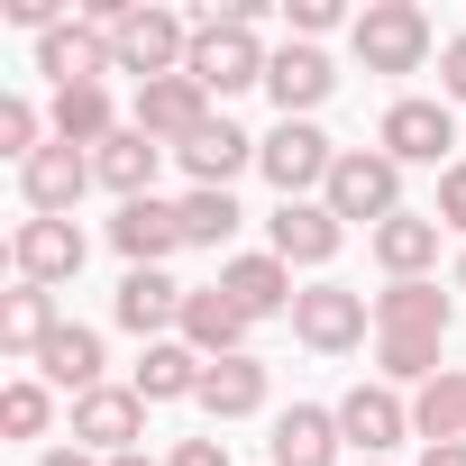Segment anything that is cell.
Segmentation results:
<instances>
[{
    "label": "cell",
    "mask_w": 466,
    "mask_h": 466,
    "mask_svg": "<svg viewBox=\"0 0 466 466\" xmlns=\"http://www.w3.org/2000/svg\"><path fill=\"white\" fill-rule=\"evenodd\" d=\"M10 266H19V284H74L83 275V228L74 219H19L10 228Z\"/></svg>",
    "instance_id": "cell-9"
},
{
    "label": "cell",
    "mask_w": 466,
    "mask_h": 466,
    "mask_svg": "<svg viewBox=\"0 0 466 466\" xmlns=\"http://www.w3.org/2000/svg\"><path fill=\"white\" fill-rule=\"evenodd\" d=\"M293 28H302V37H320V28H339V0H293Z\"/></svg>",
    "instance_id": "cell-38"
},
{
    "label": "cell",
    "mask_w": 466,
    "mask_h": 466,
    "mask_svg": "<svg viewBox=\"0 0 466 466\" xmlns=\"http://www.w3.org/2000/svg\"><path fill=\"white\" fill-rule=\"evenodd\" d=\"M37 366H46V384H65L74 402L83 393H101V329H83V320H65L46 348H37Z\"/></svg>",
    "instance_id": "cell-27"
},
{
    "label": "cell",
    "mask_w": 466,
    "mask_h": 466,
    "mask_svg": "<svg viewBox=\"0 0 466 466\" xmlns=\"http://www.w3.org/2000/svg\"><path fill=\"white\" fill-rule=\"evenodd\" d=\"M348 37H357L366 74H420L430 65V19L411 10V0H366V10L348 19Z\"/></svg>",
    "instance_id": "cell-2"
},
{
    "label": "cell",
    "mask_w": 466,
    "mask_h": 466,
    "mask_svg": "<svg viewBox=\"0 0 466 466\" xmlns=\"http://www.w3.org/2000/svg\"><path fill=\"white\" fill-rule=\"evenodd\" d=\"M411 439H420V448L466 439V375H439V384H420V393H411Z\"/></svg>",
    "instance_id": "cell-30"
},
{
    "label": "cell",
    "mask_w": 466,
    "mask_h": 466,
    "mask_svg": "<svg viewBox=\"0 0 466 466\" xmlns=\"http://www.w3.org/2000/svg\"><path fill=\"white\" fill-rule=\"evenodd\" d=\"M56 329H65V320H56V293H46V284L0 293V348H10V357H37Z\"/></svg>",
    "instance_id": "cell-28"
},
{
    "label": "cell",
    "mask_w": 466,
    "mask_h": 466,
    "mask_svg": "<svg viewBox=\"0 0 466 466\" xmlns=\"http://www.w3.org/2000/svg\"><path fill=\"white\" fill-rule=\"evenodd\" d=\"M257 19H266V0H228V10H210V19H192V56H183V74L210 92V101H228V92H248V83H266V46H257Z\"/></svg>",
    "instance_id": "cell-1"
},
{
    "label": "cell",
    "mask_w": 466,
    "mask_h": 466,
    "mask_svg": "<svg viewBox=\"0 0 466 466\" xmlns=\"http://www.w3.org/2000/svg\"><path fill=\"white\" fill-rule=\"evenodd\" d=\"M329 83H339V74H329V56H320V46H284V56L266 65V92H275V110H284V119H311V110L329 101Z\"/></svg>",
    "instance_id": "cell-21"
},
{
    "label": "cell",
    "mask_w": 466,
    "mask_h": 466,
    "mask_svg": "<svg viewBox=\"0 0 466 466\" xmlns=\"http://www.w3.org/2000/svg\"><path fill=\"white\" fill-rule=\"evenodd\" d=\"M110 248L128 257V266H165L174 248H183V219L147 192V201H119V219H110Z\"/></svg>",
    "instance_id": "cell-19"
},
{
    "label": "cell",
    "mask_w": 466,
    "mask_h": 466,
    "mask_svg": "<svg viewBox=\"0 0 466 466\" xmlns=\"http://www.w3.org/2000/svg\"><path fill=\"white\" fill-rule=\"evenodd\" d=\"M56 147H110L119 137V119H110V92L101 83H83V92H56Z\"/></svg>",
    "instance_id": "cell-29"
},
{
    "label": "cell",
    "mask_w": 466,
    "mask_h": 466,
    "mask_svg": "<svg viewBox=\"0 0 466 466\" xmlns=\"http://www.w3.org/2000/svg\"><path fill=\"white\" fill-rule=\"evenodd\" d=\"M201 366H210V357H192L183 339H156V348L137 357L128 393H137V402H192V393H201Z\"/></svg>",
    "instance_id": "cell-25"
},
{
    "label": "cell",
    "mask_w": 466,
    "mask_h": 466,
    "mask_svg": "<svg viewBox=\"0 0 466 466\" xmlns=\"http://www.w3.org/2000/svg\"><path fill=\"white\" fill-rule=\"evenodd\" d=\"M439 348H448V339H375L384 384H439V375H448V366H439Z\"/></svg>",
    "instance_id": "cell-32"
},
{
    "label": "cell",
    "mask_w": 466,
    "mask_h": 466,
    "mask_svg": "<svg viewBox=\"0 0 466 466\" xmlns=\"http://www.w3.org/2000/svg\"><path fill=\"white\" fill-rule=\"evenodd\" d=\"M448 147H457L448 101H393V110H384V156H393V165H439V174H448Z\"/></svg>",
    "instance_id": "cell-11"
},
{
    "label": "cell",
    "mask_w": 466,
    "mask_h": 466,
    "mask_svg": "<svg viewBox=\"0 0 466 466\" xmlns=\"http://www.w3.org/2000/svg\"><path fill=\"white\" fill-rule=\"evenodd\" d=\"M165 466H228V448H219V439H174Z\"/></svg>",
    "instance_id": "cell-37"
},
{
    "label": "cell",
    "mask_w": 466,
    "mask_h": 466,
    "mask_svg": "<svg viewBox=\"0 0 466 466\" xmlns=\"http://www.w3.org/2000/svg\"><path fill=\"white\" fill-rule=\"evenodd\" d=\"M375 339H448V293L439 284H384L375 293Z\"/></svg>",
    "instance_id": "cell-22"
},
{
    "label": "cell",
    "mask_w": 466,
    "mask_h": 466,
    "mask_svg": "<svg viewBox=\"0 0 466 466\" xmlns=\"http://www.w3.org/2000/svg\"><path fill=\"white\" fill-rule=\"evenodd\" d=\"M83 183H92V156H83V147H37V156L19 165V192H28L37 219H74Z\"/></svg>",
    "instance_id": "cell-14"
},
{
    "label": "cell",
    "mask_w": 466,
    "mask_h": 466,
    "mask_svg": "<svg viewBox=\"0 0 466 466\" xmlns=\"http://www.w3.org/2000/svg\"><path fill=\"white\" fill-rule=\"evenodd\" d=\"M339 219H366V228H384L393 210H402V165L384 156V147H339V165H329V192H320Z\"/></svg>",
    "instance_id": "cell-3"
},
{
    "label": "cell",
    "mask_w": 466,
    "mask_h": 466,
    "mask_svg": "<svg viewBox=\"0 0 466 466\" xmlns=\"http://www.w3.org/2000/svg\"><path fill=\"white\" fill-rule=\"evenodd\" d=\"M156 165H165V147L137 137V128H119L110 147H92V183H110L119 201H147L156 192Z\"/></svg>",
    "instance_id": "cell-24"
},
{
    "label": "cell",
    "mask_w": 466,
    "mask_h": 466,
    "mask_svg": "<svg viewBox=\"0 0 466 466\" xmlns=\"http://www.w3.org/2000/svg\"><path fill=\"white\" fill-rule=\"evenodd\" d=\"M37 466H110V457H92V448H46Z\"/></svg>",
    "instance_id": "cell-39"
},
{
    "label": "cell",
    "mask_w": 466,
    "mask_h": 466,
    "mask_svg": "<svg viewBox=\"0 0 466 466\" xmlns=\"http://www.w3.org/2000/svg\"><path fill=\"white\" fill-rule=\"evenodd\" d=\"M137 137H156V147H192L201 128H210V92L192 83V74H165V83H137V119H128Z\"/></svg>",
    "instance_id": "cell-6"
},
{
    "label": "cell",
    "mask_w": 466,
    "mask_h": 466,
    "mask_svg": "<svg viewBox=\"0 0 466 466\" xmlns=\"http://www.w3.org/2000/svg\"><path fill=\"white\" fill-rule=\"evenodd\" d=\"M257 165H266V183H275L284 201H311V192H329V165H339V147H329L311 119H284L275 137H257Z\"/></svg>",
    "instance_id": "cell-5"
},
{
    "label": "cell",
    "mask_w": 466,
    "mask_h": 466,
    "mask_svg": "<svg viewBox=\"0 0 466 466\" xmlns=\"http://www.w3.org/2000/svg\"><path fill=\"white\" fill-rule=\"evenodd\" d=\"M110 466H147V457H110Z\"/></svg>",
    "instance_id": "cell-41"
},
{
    "label": "cell",
    "mask_w": 466,
    "mask_h": 466,
    "mask_svg": "<svg viewBox=\"0 0 466 466\" xmlns=\"http://www.w3.org/2000/svg\"><path fill=\"white\" fill-rule=\"evenodd\" d=\"M0 156H19V165L37 156V110L28 101H0Z\"/></svg>",
    "instance_id": "cell-34"
},
{
    "label": "cell",
    "mask_w": 466,
    "mask_h": 466,
    "mask_svg": "<svg viewBox=\"0 0 466 466\" xmlns=\"http://www.w3.org/2000/svg\"><path fill=\"white\" fill-rule=\"evenodd\" d=\"M375 266H384L393 284H430V266H439V219L393 210V219L375 228Z\"/></svg>",
    "instance_id": "cell-20"
},
{
    "label": "cell",
    "mask_w": 466,
    "mask_h": 466,
    "mask_svg": "<svg viewBox=\"0 0 466 466\" xmlns=\"http://www.w3.org/2000/svg\"><path fill=\"white\" fill-rule=\"evenodd\" d=\"M439 228H457V238H466V165L439 174Z\"/></svg>",
    "instance_id": "cell-35"
},
{
    "label": "cell",
    "mask_w": 466,
    "mask_h": 466,
    "mask_svg": "<svg viewBox=\"0 0 466 466\" xmlns=\"http://www.w3.org/2000/svg\"><path fill=\"white\" fill-rule=\"evenodd\" d=\"M219 293L238 302L248 320H275V311L302 302V293H293V266H284L275 248H266V257H228V266H219Z\"/></svg>",
    "instance_id": "cell-17"
},
{
    "label": "cell",
    "mask_w": 466,
    "mask_h": 466,
    "mask_svg": "<svg viewBox=\"0 0 466 466\" xmlns=\"http://www.w3.org/2000/svg\"><path fill=\"white\" fill-rule=\"evenodd\" d=\"M46 420H56V402H46V384H10V393H0V430H10V439H46Z\"/></svg>",
    "instance_id": "cell-33"
},
{
    "label": "cell",
    "mask_w": 466,
    "mask_h": 466,
    "mask_svg": "<svg viewBox=\"0 0 466 466\" xmlns=\"http://www.w3.org/2000/svg\"><path fill=\"white\" fill-rule=\"evenodd\" d=\"M183 302H192V293H183V284H174L165 266H128V275H119V302H110V311H119V329H137V339L156 348L165 329H183Z\"/></svg>",
    "instance_id": "cell-12"
},
{
    "label": "cell",
    "mask_w": 466,
    "mask_h": 466,
    "mask_svg": "<svg viewBox=\"0 0 466 466\" xmlns=\"http://www.w3.org/2000/svg\"><path fill=\"white\" fill-rule=\"evenodd\" d=\"M210 420H248V411H266V366L257 357H219V366H201V393H192Z\"/></svg>",
    "instance_id": "cell-26"
},
{
    "label": "cell",
    "mask_w": 466,
    "mask_h": 466,
    "mask_svg": "<svg viewBox=\"0 0 466 466\" xmlns=\"http://www.w3.org/2000/svg\"><path fill=\"white\" fill-rule=\"evenodd\" d=\"M37 74H56V92H83V83L119 74V56H110V37H101L92 19H65V28L37 37Z\"/></svg>",
    "instance_id": "cell-10"
},
{
    "label": "cell",
    "mask_w": 466,
    "mask_h": 466,
    "mask_svg": "<svg viewBox=\"0 0 466 466\" xmlns=\"http://www.w3.org/2000/svg\"><path fill=\"white\" fill-rule=\"evenodd\" d=\"M174 219H183V248H228L248 210L228 201V192H183V201H174Z\"/></svg>",
    "instance_id": "cell-31"
},
{
    "label": "cell",
    "mask_w": 466,
    "mask_h": 466,
    "mask_svg": "<svg viewBox=\"0 0 466 466\" xmlns=\"http://www.w3.org/2000/svg\"><path fill=\"white\" fill-rule=\"evenodd\" d=\"M293 339L320 348V357L366 348V293H348V284H311V293L293 302Z\"/></svg>",
    "instance_id": "cell-7"
},
{
    "label": "cell",
    "mask_w": 466,
    "mask_h": 466,
    "mask_svg": "<svg viewBox=\"0 0 466 466\" xmlns=\"http://www.w3.org/2000/svg\"><path fill=\"white\" fill-rule=\"evenodd\" d=\"M266 238H275V257H284V266H329V257H339V238H348V219H339L329 201H284V210L266 219Z\"/></svg>",
    "instance_id": "cell-15"
},
{
    "label": "cell",
    "mask_w": 466,
    "mask_h": 466,
    "mask_svg": "<svg viewBox=\"0 0 466 466\" xmlns=\"http://www.w3.org/2000/svg\"><path fill=\"white\" fill-rule=\"evenodd\" d=\"M266 448H275V466H339V448H348V439H339V411L293 402V411L275 420V439H266Z\"/></svg>",
    "instance_id": "cell-23"
},
{
    "label": "cell",
    "mask_w": 466,
    "mask_h": 466,
    "mask_svg": "<svg viewBox=\"0 0 466 466\" xmlns=\"http://www.w3.org/2000/svg\"><path fill=\"white\" fill-rule=\"evenodd\" d=\"M174 156H183L192 192H228V183L257 165V137H248V128H228V119H210V128H201L192 147H174Z\"/></svg>",
    "instance_id": "cell-18"
},
{
    "label": "cell",
    "mask_w": 466,
    "mask_h": 466,
    "mask_svg": "<svg viewBox=\"0 0 466 466\" xmlns=\"http://www.w3.org/2000/svg\"><path fill=\"white\" fill-rule=\"evenodd\" d=\"M339 439H348L357 457H384V448L411 439V402H402L393 384H357V393L339 402Z\"/></svg>",
    "instance_id": "cell-13"
},
{
    "label": "cell",
    "mask_w": 466,
    "mask_h": 466,
    "mask_svg": "<svg viewBox=\"0 0 466 466\" xmlns=\"http://www.w3.org/2000/svg\"><path fill=\"white\" fill-rule=\"evenodd\" d=\"M439 92H448V101H466V37H448V46H439Z\"/></svg>",
    "instance_id": "cell-36"
},
{
    "label": "cell",
    "mask_w": 466,
    "mask_h": 466,
    "mask_svg": "<svg viewBox=\"0 0 466 466\" xmlns=\"http://www.w3.org/2000/svg\"><path fill=\"white\" fill-rule=\"evenodd\" d=\"M248 329H257V320L228 302L219 284H201V293L183 302V348H192V357H210V366H219V357H248Z\"/></svg>",
    "instance_id": "cell-16"
},
{
    "label": "cell",
    "mask_w": 466,
    "mask_h": 466,
    "mask_svg": "<svg viewBox=\"0 0 466 466\" xmlns=\"http://www.w3.org/2000/svg\"><path fill=\"white\" fill-rule=\"evenodd\" d=\"M357 466H384V457H357Z\"/></svg>",
    "instance_id": "cell-43"
},
{
    "label": "cell",
    "mask_w": 466,
    "mask_h": 466,
    "mask_svg": "<svg viewBox=\"0 0 466 466\" xmlns=\"http://www.w3.org/2000/svg\"><path fill=\"white\" fill-rule=\"evenodd\" d=\"M110 56H119V74L165 83V74H183V56H192V19H174V10H156V0H137V10L119 19V37H110Z\"/></svg>",
    "instance_id": "cell-4"
},
{
    "label": "cell",
    "mask_w": 466,
    "mask_h": 466,
    "mask_svg": "<svg viewBox=\"0 0 466 466\" xmlns=\"http://www.w3.org/2000/svg\"><path fill=\"white\" fill-rule=\"evenodd\" d=\"M457 284H466V257H457Z\"/></svg>",
    "instance_id": "cell-42"
},
{
    "label": "cell",
    "mask_w": 466,
    "mask_h": 466,
    "mask_svg": "<svg viewBox=\"0 0 466 466\" xmlns=\"http://www.w3.org/2000/svg\"><path fill=\"white\" fill-rule=\"evenodd\" d=\"M420 466H466V439H448V448H420Z\"/></svg>",
    "instance_id": "cell-40"
},
{
    "label": "cell",
    "mask_w": 466,
    "mask_h": 466,
    "mask_svg": "<svg viewBox=\"0 0 466 466\" xmlns=\"http://www.w3.org/2000/svg\"><path fill=\"white\" fill-rule=\"evenodd\" d=\"M137 439H147V402H137L128 384H101V393L74 402V448H92V457H137Z\"/></svg>",
    "instance_id": "cell-8"
}]
</instances>
